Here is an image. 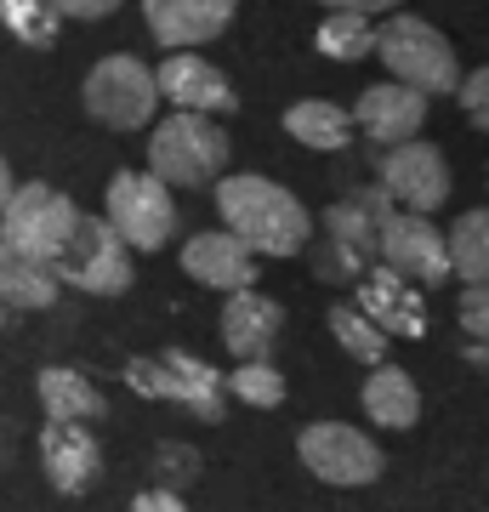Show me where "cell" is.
Segmentation results:
<instances>
[{"label": "cell", "instance_id": "cell-1", "mask_svg": "<svg viewBox=\"0 0 489 512\" xmlns=\"http://www.w3.org/2000/svg\"><path fill=\"white\" fill-rule=\"evenodd\" d=\"M217 211L228 222V234L245 245L251 256H302L313 239L308 205L290 188H279L273 177H222L217 183Z\"/></svg>", "mask_w": 489, "mask_h": 512}, {"label": "cell", "instance_id": "cell-2", "mask_svg": "<svg viewBox=\"0 0 489 512\" xmlns=\"http://www.w3.org/2000/svg\"><path fill=\"white\" fill-rule=\"evenodd\" d=\"M376 52L387 63V74L421 97H444L461 86V57H455V46L427 18H410V12L387 18L376 29Z\"/></svg>", "mask_w": 489, "mask_h": 512}, {"label": "cell", "instance_id": "cell-3", "mask_svg": "<svg viewBox=\"0 0 489 512\" xmlns=\"http://www.w3.org/2000/svg\"><path fill=\"white\" fill-rule=\"evenodd\" d=\"M228 165V131L205 114H165L148 143V177L165 188H200L217 183Z\"/></svg>", "mask_w": 489, "mask_h": 512}, {"label": "cell", "instance_id": "cell-4", "mask_svg": "<svg viewBox=\"0 0 489 512\" xmlns=\"http://www.w3.org/2000/svg\"><path fill=\"white\" fill-rule=\"evenodd\" d=\"M74 222H80V205L52 183H18L12 200L0 205V234L12 256H29V262H57L69 251Z\"/></svg>", "mask_w": 489, "mask_h": 512}, {"label": "cell", "instance_id": "cell-5", "mask_svg": "<svg viewBox=\"0 0 489 512\" xmlns=\"http://www.w3.org/2000/svg\"><path fill=\"white\" fill-rule=\"evenodd\" d=\"M80 103L97 126L109 131H143L160 109V92H154V69H148L143 57H126L114 52L103 63H91L86 86H80Z\"/></svg>", "mask_w": 489, "mask_h": 512}, {"label": "cell", "instance_id": "cell-6", "mask_svg": "<svg viewBox=\"0 0 489 512\" xmlns=\"http://www.w3.org/2000/svg\"><path fill=\"white\" fill-rule=\"evenodd\" d=\"M52 268H57V285H74V291H86V296H126L131 279H137L131 251L120 245V234L103 217H86V211L74 222L69 251L57 256Z\"/></svg>", "mask_w": 489, "mask_h": 512}, {"label": "cell", "instance_id": "cell-7", "mask_svg": "<svg viewBox=\"0 0 489 512\" xmlns=\"http://www.w3.org/2000/svg\"><path fill=\"white\" fill-rule=\"evenodd\" d=\"M120 245L126 251H160L165 239L177 234V200H171V188L160 177H148V171H120L109 183V211H103Z\"/></svg>", "mask_w": 489, "mask_h": 512}, {"label": "cell", "instance_id": "cell-8", "mask_svg": "<svg viewBox=\"0 0 489 512\" xmlns=\"http://www.w3.org/2000/svg\"><path fill=\"white\" fill-rule=\"evenodd\" d=\"M296 456L308 467L319 484H336V490H359V484H376L381 478V444L359 427H347V421H313L302 427V439H296Z\"/></svg>", "mask_w": 489, "mask_h": 512}, {"label": "cell", "instance_id": "cell-9", "mask_svg": "<svg viewBox=\"0 0 489 512\" xmlns=\"http://www.w3.org/2000/svg\"><path fill=\"white\" fill-rule=\"evenodd\" d=\"M381 194L393 200V211L433 217L438 205L450 200V160L433 143H421V137L387 148L381 154Z\"/></svg>", "mask_w": 489, "mask_h": 512}, {"label": "cell", "instance_id": "cell-10", "mask_svg": "<svg viewBox=\"0 0 489 512\" xmlns=\"http://www.w3.org/2000/svg\"><path fill=\"white\" fill-rule=\"evenodd\" d=\"M381 268H393L404 285L416 291H433L450 279V251H444V234L433 228V217H410V211H393V222L381 228Z\"/></svg>", "mask_w": 489, "mask_h": 512}, {"label": "cell", "instance_id": "cell-11", "mask_svg": "<svg viewBox=\"0 0 489 512\" xmlns=\"http://www.w3.org/2000/svg\"><path fill=\"white\" fill-rule=\"evenodd\" d=\"M393 222V200L376 188H347L342 200L325 211V228H330V245H336V262L364 274L381 251V228Z\"/></svg>", "mask_w": 489, "mask_h": 512}, {"label": "cell", "instance_id": "cell-12", "mask_svg": "<svg viewBox=\"0 0 489 512\" xmlns=\"http://www.w3.org/2000/svg\"><path fill=\"white\" fill-rule=\"evenodd\" d=\"M154 92L165 103H177V114H205V120H217V114H234L239 97H234V80L217 69V63H205L194 52H171L154 69Z\"/></svg>", "mask_w": 489, "mask_h": 512}, {"label": "cell", "instance_id": "cell-13", "mask_svg": "<svg viewBox=\"0 0 489 512\" xmlns=\"http://www.w3.org/2000/svg\"><path fill=\"white\" fill-rule=\"evenodd\" d=\"M40 467L57 495H86L103 473V444L86 421H46L40 427Z\"/></svg>", "mask_w": 489, "mask_h": 512}, {"label": "cell", "instance_id": "cell-14", "mask_svg": "<svg viewBox=\"0 0 489 512\" xmlns=\"http://www.w3.org/2000/svg\"><path fill=\"white\" fill-rule=\"evenodd\" d=\"M353 308L370 319V325L381 330V336H427V308H421V291L416 285H404L393 268H381V262H370L359 274V302Z\"/></svg>", "mask_w": 489, "mask_h": 512}, {"label": "cell", "instance_id": "cell-15", "mask_svg": "<svg viewBox=\"0 0 489 512\" xmlns=\"http://www.w3.org/2000/svg\"><path fill=\"white\" fill-rule=\"evenodd\" d=\"M239 0H143L148 35L160 40L165 52H194L205 40H217L234 23Z\"/></svg>", "mask_w": 489, "mask_h": 512}, {"label": "cell", "instance_id": "cell-16", "mask_svg": "<svg viewBox=\"0 0 489 512\" xmlns=\"http://www.w3.org/2000/svg\"><path fill=\"white\" fill-rule=\"evenodd\" d=\"M427 120V97L399 86V80H381V86H364L359 103H353V131H364L370 143L399 148L410 143Z\"/></svg>", "mask_w": 489, "mask_h": 512}, {"label": "cell", "instance_id": "cell-17", "mask_svg": "<svg viewBox=\"0 0 489 512\" xmlns=\"http://www.w3.org/2000/svg\"><path fill=\"white\" fill-rule=\"evenodd\" d=\"M154 365H160V399L194 410L200 421H222V410H228L222 370H211L205 359H194V353H182V348L154 353Z\"/></svg>", "mask_w": 489, "mask_h": 512}, {"label": "cell", "instance_id": "cell-18", "mask_svg": "<svg viewBox=\"0 0 489 512\" xmlns=\"http://www.w3.org/2000/svg\"><path fill=\"white\" fill-rule=\"evenodd\" d=\"M182 268H188V279H200V285L228 291V296L256 285V256L245 251L228 228H211V234L188 239V245H182Z\"/></svg>", "mask_w": 489, "mask_h": 512}, {"label": "cell", "instance_id": "cell-19", "mask_svg": "<svg viewBox=\"0 0 489 512\" xmlns=\"http://www.w3.org/2000/svg\"><path fill=\"white\" fill-rule=\"evenodd\" d=\"M285 330V308L262 291H234L222 308V348L234 359H268Z\"/></svg>", "mask_w": 489, "mask_h": 512}, {"label": "cell", "instance_id": "cell-20", "mask_svg": "<svg viewBox=\"0 0 489 512\" xmlns=\"http://www.w3.org/2000/svg\"><path fill=\"white\" fill-rule=\"evenodd\" d=\"M364 416L381 421V427H393V433L416 427V421H421V387H416V376L399 370V365H376L370 376H364Z\"/></svg>", "mask_w": 489, "mask_h": 512}, {"label": "cell", "instance_id": "cell-21", "mask_svg": "<svg viewBox=\"0 0 489 512\" xmlns=\"http://www.w3.org/2000/svg\"><path fill=\"white\" fill-rule=\"evenodd\" d=\"M285 131L296 137L302 148H319V154H342L353 148V114L330 97H302L285 109Z\"/></svg>", "mask_w": 489, "mask_h": 512}, {"label": "cell", "instance_id": "cell-22", "mask_svg": "<svg viewBox=\"0 0 489 512\" xmlns=\"http://www.w3.org/2000/svg\"><path fill=\"white\" fill-rule=\"evenodd\" d=\"M40 410H46V421H86L91 427L103 416V393L74 365H46L40 370Z\"/></svg>", "mask_w": 489, "mask_h": 512}, {"label": "cell", "instance_id": "cell-23", "mask_svg": "<svg viewBox=\"0 0 489 512\" xmlns=\"http://www.w3.org/2000/svg\"><path fill=\"white\" fill-rule=\"evenodd\" d=\"M57 268L52 262H29V256H6L0 262V308H18V313H40L57 302Z\"/></svg>", "mask_w": 489, "mask_h": 512}, {"label": "cell", "instance_id": "cell-24", "mask_svg": "<svg viewBox=\"0 0 489 512\" xmlns=\"http://www.w3.org/2000/svg\"><path fill=\"white\" fill-rule=\"evenodd\" d=\"M450 251V274L467 285H489V211H461L455 228L444 234Z\"/></svg>", "mask_w": 489, "mask_h": 512}, {"label": "cell", "instance_id": "cell-25", "mask_svg": "<svg viewBox=\"0 0 489 512\" xmlns=\"http://www.w3.org/2000/svg\"><path fill=\"white\" fill-rule=\"evenodd\" d=\"M330 330H336V342H342L347 359H359V365H370V370L387 365V342H393V336H381L353 302H336V308H330Z\"/></svg>", "mask_w": 489, "mask_h": 512}, {"label": "cell", "instance_id": "cell-26", "mask_svg": "<svg viewBox=\"0 0 489 512\" xmlns=\"http://www.w3.org/2000/svg\"><path fill=\"white\" fill-rule=\"evenodd\" d=\"M313 40H319V52L336 57V63H359V57L376 52V23L359 18V12H330Z\"/></svg>", "mask_w": 489, "mask_h": 512}, {"label": "cell", "instance_id": "cell-27", "mask_svg": "<svg viewBox=\"0 0 489 512\" xmlns=\"http://www.w3.org/2000/svg\"><path fill=\"white\" fill-rule=\"evenodd\" d=\"M222 387H228L239 404H251V410H279V404H285V376H279V365H268V359H239L234 376H222Z\"/></svg>", "mask_w": 489, "mask_h": 512}, {"label": "cell", "instance_id": "cell-28", "mask_svg": "<svg viewBox=\"0 0 489 512\" xmlns=\"http://www.w3.org/2000/svg\"><path fill=\"white\" fill-rule=\"evenodd\" d=\"M57 12L46 6V0H0V29H12V35L23 40V46H52L57 40Z\"/></svg>", "mask_w": 489, "mask_h": 512}, {"label": "cell", "instance_id": "cell-29", "mask_svg": "<svg viewBox=\"0 0 489 512\" xmlns=\"http://www.w3.org/2000/svg\"><path fill=\"white\" fill-rule=\"evenodd\" d=\"M455 319L467 330V342H484L489 348V285H467L461 302H455Z\"/></svg>", "mask_w": 489, "mask_h": 512}, {"label": "cell", "instance_id": "cell-30", "mask_svg": "<svg viewBox=\"0 0 489 512\" xmlns=\"http://www.w3.org/2000/svg\"><path fill=\"white\" fill-rule=\"evenodd\" d=\"M455 92H461V109H467V126L489 131V63H484V69H472L467 80L455 86Z\"/></svg>", "mask_w": 489, "mask_h": 512}, {"label": "cell", "instance_id": "cell-31", "mask_svg": "<svg viewBox=\"0 0 489 512\" xmlns=\"http://www.w3.org/2000/svg\"><path fill=\"white\" fill-rule=\"evenodd\" d=\"M154 461L165 467L160 490H177V484H188V478L200 473V456H194V450H182V444H160V450H154Z\"/></svg>", "mask_w": 489, "mask_h": 512}, {"label": "cell", "instance_id": "cell-32", "mask_svg": "<svg viewBox=\"0 0 489 512\" xmlns=\"http://www.w3.org/2000/svg\"><path fill=\"white\" fill-rule=\"evenodd\" d=\"M46 6H52L57 18H80V23H97V18H109L114 6H120V0H46Z\"/></svg>", "mask_w": 489, "mask_h": 512}, {"label": "cell", "instance_id": "cell-33", "mask_svg": "<svg viewBox=\"0 0 489 512\" xmlns=\"http://www.w3.org/2000/svg\"><path fill=\"white\" fill-rule=\"evenodd\" d=\"M131 512H188V501H182L177 490H160V484H154V490H143L131 501Z\"/></svg>", "mask_w": 489, "mask_h": 512}, {"label": "cell", "instance_id": "cell-34", "mask_svg": "<svg viewBox=\"0 0 489 512\" xmlns=\"http://www.w3.org/2000/svg\"><path fill=\"white\" fill-rule=\"evenodd\" d=\"M325 12H359V18H370V12H393L399 0H319Z\"/></svg>", "mask_w": 489, "mask_h": 512}, {"label": "cell", "instance_id": "cell-35", "mask_svg": "<svg viewBox=\"0 0 489 512\" xmlns=\"http://www.w3.org/2000/svg\"><path fill=\"white\" fill-rule=\"evenodd\" d=\"M12 188H18V183H12V165H6V154H0V205L12 200Z\"/></svg>", "mask_w": 489, "mask_h": 512}, {"label": "cell", "instance_id": "cell-36", "mask_svg": "<svg viewBox=\"0 0 489 512\" xmlns=\"http://www.w3.org/2000/svg\"><path fill=\"white\" fill-rule=\"evenodd\" d=\"M6 256H12V245H6V234H0V262H6Z\"/></svg>", "mask_w": 489, "mask_h": 512}, {"label": "cell", "instance_id": "cell-37", "mask_svg": "<svg viewBox=\"0 0 489 512\" xmlns=\"http://www.w3.org/2000/svg\"><path fill=\"white\" fill-rule=\"evenodd\" d=\"M0 325H6V308H0Z\"/></svg>", "mask_w": 489, "mask_h": 512}]
</instances>
